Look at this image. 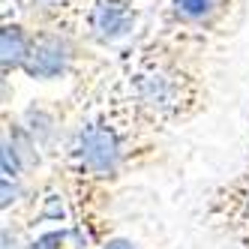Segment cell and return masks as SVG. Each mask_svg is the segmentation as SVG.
I'll return each instance as SVG.
<instances>
[{
  "instance_id": "6da1fadb",
  "label": "cell",
  "mask_w": 249,
  "mask_h": 249,
  "mask_svg": "<svg viewBox=\"0 0 249 249\" xmlns=\"http://www.w3.org/2000/svg\"><path fill=\"white\" fill-rule=\"evenodd\" d=\"M165 138H156L132 111L114 72L90 96L54 159V177L72 210V225L96 249L108 240L111 204L129 177L162 165Z\"/></svg>"
},
{
  "instance_id": "7a4b0ae2",
  "label": "cell",
  "mask_w": 249,
  "mask_h": 249,
  "mask_svg": "<svg viewBox=\"0 0 249 249\" xmlns=\"http://www.w3.org/2000/svg\"><path fill=\"white\" fill-rule=\"evenodd\" d=\"M117 72L135 117L156 138L195 123L213 102L207 54L159 36L156 30H144L120 51Z\"/></svg>"
},
{
  "instance_id": "3957f363",
  "label": "cell",
  "mask_w": 249,
  "mask_h": 249,
  "mask_svg": "<svg viewBox=\"0 0 249 249\" xmlns=\"http://www.w3.org/2000/svg\"><path fill=\"white\" fill-rule=\"evenodd\" d=\"M30 27V54L21 72L27 81H69L72 87H87L102 84L117 69V60L96 51L78 27Z\"/></svg>"
},
{
  "instance_id": "277c9868",
  "label": "cell",
  "mask_w": 249,
  "mask_h": 249,
  "mask_svg": "<svg viewBox=\"0 0 249 249\" xmlns=\"http://www.w3.org/2000/svg\"><path fill=\"white\" fill-rule=\"evenodd\" d=\"M249 0H159L150 30L192 51L210 54L216 45L237 36Z\"/></svg>"
},
{
  "instance_id": "5b68a950",
  "label": "cell",
  "mask_w": 249,
  "mask_h": 249,
  "mask_svg": "<svg viewBox=\"0 0 249 249\" xmlns=\"http://www.w3.org/2000/svg\"><path fill=\"white\" fill-rule=\"evenodd\" d=\"M147 6L138 0H90L81 18V33L102 54L126 51L141 33Z\"/></svg>"
},
{
  "instance_id": "8992f818",
  "label": "cell",
  "mask_w": 249,
  "mask_h": 249,
  "mask_svg": "<svg viewBox=\"0 0 249 249\" xmlns=\"http://www.w3.org/2000/svg\"><path fill=\"white\" fill-rule=\"evenodd\" d=\"M204 219L234 243L249 240V159L237 174H231L207 195Z\"/></svg>"
},
{
  "instance_id": "52a82bcc",
  "label": "cell",
  "mask_w": 249,
  "mask_h": 249,
  "mask_svg": "<svg viewBox=\"0 0 249 249\" xmlns=\"http://www.w3.org/2000/svg\"><path fill=\"white\" fill-rule=\"evenodd\" d=\"M33 27L27 18H0V75L3 87L24 72V63L30 54Z\"/></svg>"
},
{
  "instance_id": "ba28073f",
  "label": "cell",
  "mask_w": 249,
  "mask_h": 249,
  "mask_svg": "<svg viewBox=\"0 0 249 249\" xmlns=\"http://www.w3.org/2000/svg\"><path fill=\"white\" fill-rule=\"evenodd\" d=\"M90 0H27L24 18L39 27H78Z\"/></svg>"
},
{
  "instance_id": "9c48e42d",
  "label": "cell",
  "mask_w": 249,
  "mask_h": 249,
  "mask_svg": "<svg viewBox=\"0 0 249 249\" xmlns=\"http://www.w3.org/2000/svg\"><path fill=\"white\" fill-rule=\"evenodd\" d=\"M24 249H90L75 225H60V228H48L42 234H27Z\"/></svg>"
},
{
  "instance_id": "30bf717a",
  "label": "cell",
  "mask_w": 249,
  "mask_h": 249,
  "mask_svg": "<svg viewBox=\"0 0 249 249\" xmlns=\"http://www.w3.org/2000/svg\"><path fill=\"white\" fill-rule=\"evenodd\" d=\"M96 249H156V246H147V243H141V240H132L126 234H111L108 240H102Z\"/></svg>"
},
{
  "instance_id": "8fae6325",
  "label": "cell",
  "mask_w": 249,
  "mask_h": 249,
  "mask_svg": "<svg viewBox=\"0 0 249 249\" xmlns=\"http://www.w3.org/2000/svg\"><path fill=\"white\" fill-rule=\"evenodd\" d=\"M27 0H0V18H24Z\"/></svg>"
},
{
  "instance_id": "7c38bea8",
  "label": "cell",
  "mask_w": 249,
  "mask_h": 249,
  "mask_svg": "<svg viewBox=\"0 0 249 249\" xmlns=\"http://www.w3.org/2000/svg\"><path fill=\"white\" fill-rule=\"evenodd\" d=\"M138 3H141V6H156L159 0H138Z\"/></svg>"
},
{
  "instance_id": "4fadbf2b",
  "label": "cell",
  "mask_w": 249,
  "mask_h": 249,
  "mask_svg": "<svg viewBox=\"0 0 249 249\" xmlns=\"http://www.w3.org/2000/svg\"><path fill=\"white\" fill-rule=\"evenodd\" d=\"M237 249H249V240L246 243H237Z\"/></svg>"
}]
</instances>
